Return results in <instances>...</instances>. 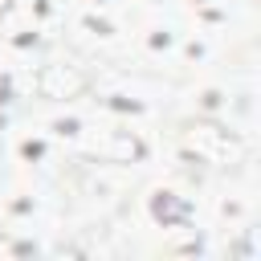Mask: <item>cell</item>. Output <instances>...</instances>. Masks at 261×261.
Here are the masks:
<instances>
[{"label": "cell", "mask_w": 261, "mask_h": 261, "mask_svg": "<svg viewBox=\"0 0 261 261\" xmlns=\"http://www.w3.org/2000/svg\"><path fill=\"white\" fill-rule=\"evenodd\" d=\"M184 147H188V155H196V159H204V163H228V159L241 155V147H237V143L228 139V130H220V126H192L188 139H184Z\"/></svg>", "instance_id": "obj_1"}, {"label": "cell", "mask_w": 261, "mask_h": 261, "mask_svg": "<svg viewBox=\"0 0 261 261\" xmlns=\"http://www.w3.org/2000/svg\"><path fill=\"white\" fill-rule=\"evenodd\" d=\"M82 90H86V73L77 65H45V73H41L45 98H77Z\"/></svg>", "instance_id": "obj_2"}, {"label": "cell", "mask_w": 261, "mask_h": 261, "mask_svg": "<svg viewBox=\"0 0 261 261\" xmlns=\"http://www.w3.org/2000/svg\"><path fill=\"white\" fill-rule=\"evenodd\" d=\"M102 155H106L110 163H135V159L143 155V143H139V139H135L130 130H114V135L106 139Z\"/></svg>", "instance_id": "obj_3"}, {"label": "cell", "mask_w": 261, "mask_h": 261, "mask_svg": "<svg viewBox=\"0 0 261 261\" xmlns=\"http://www.w3.org/2000/svg\"><path fill=\"white\" fill-rule=\"evenodd\" d=\"M184 212H188V204L184 200H175L171 192H159V200H155V216L167 224V220H184Z\"/></svg>", "instance_id": "obj_4"}, {"label": "cell", "mask_w": 261, "mask_h": 261, "mask_svg": "<svg viewBox=\"0 0 261 261\" xmlns=\"http://www.w3.org/2000/svg\"><path fill=\"white\" fill-rule=\"evenodd\" d=\"M0 12H4V0H0Z\"/></svg>", "instance_id": "obj_5"}]
</instances>
